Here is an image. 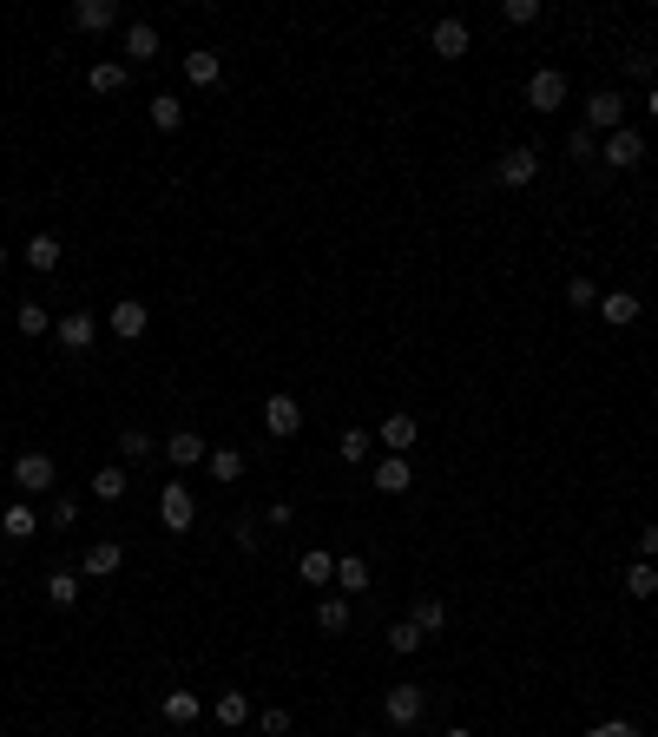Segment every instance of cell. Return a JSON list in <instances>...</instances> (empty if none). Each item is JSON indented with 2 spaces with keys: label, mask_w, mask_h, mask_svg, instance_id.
<instances>
[{
  "label": "cell",
  "mask_w": 658,
  "mask_h": 737,
  "mask_svg": "<svg viewBox=\"0 0 658 737\" xmlns=\"http://www.w3.org/2000/svg\"><path fill=\"white\" fill-rule=\"evenodd\" d=\"M158 520L172 527V534H191V520H198V501H191L185 481H165V494H158Z\"/></svg>",
  "instance_id": "6da1fadb"
},
{
  "label": "cell",
  "mask_w": 658,
  "mask_h": 737,
  "mask_svg": "<svg viewBox=\"0 0 658 737\" xmlns=\"http://www.w3.org/2000/svg\"><path fill=\"white\" fill-rule=\"evenodd\" d=\"M422 705H428L422 685H389V691H382V718H389L395 731H408V724L422 718Z\"/></svg>",
  "instance_id": "7a4b0ae2"
},
{
  "label": "cell",
  "mask_w": 658,
  "mask_h": 737,
  "mask_svg": "<svg viewBox=\"0 0 658 737\" xmlns=\"http://www.w3.org/2000/svg\"><path fill=\"white\" fill-rule=\"evenodd\" d=\"M645 158V139L632 126H619V132H606V145H599V165H612V172H632Z\"/></svg>",
  "instance_id": "3957f363"
},
{
  "label": "cell",
  "mask_w": 658,
  "mask_h": 737,
  "mask_svg": "<svg viewBox=\"0 0 658 737\" xmlns=\"http://www.w3.org/2000/svg\"><path fill=\"white\" fill-rule=\"evenodd\" d=\"M527 106L533 112H560L566 106V73L560 66H540V73L527 79Z\"/></svg>",
  "instance_id": "277c9868"
},
{
  "label": "cell",
  "mask_w": 658,
  "mask_h": 737,
  "mask_svg": "<svg viewBox=\"0 0 658 737\" xmlns=\"http://www.w3.org/2000/svg\"><path fill=\"white\" fill-rule=\"evenodd\" d=\"M53 336H60V349H73V356H86V349L99 343V316H86V310H66L60 323H53Z\"/></svg>",
  "instance_id": "5b68a950"
},
{
  "label": "cell",
  "mask_w": 658,
  "mask_h": 737,
  "mask_svg": "<svg viewBox=\"0 0 658 737\" xmlns=\"http://www.w3.org/2000/svg\"><path fill=\"white\" fill-rule=\"evenodd\" d=\"M53 474H60V468H53V455H40V448H27V455L14 461V487H20V494H47Z\"/></svg>",
  "instance_id": "8992f818"
},
{
  "label": "cell",
  "mask_w": 658,
  "mask_h": 737,
  "mask_svg": "<svg viewBox=\"0 0 658 737\" xmlns=\"http://www.w3.org/2000/svg\"><path fill=\"white\" fill-rule=\"evenodd\" d=\"M619 126H626V99L612 93V86L586 99V132H593V139H599V132H619Z\"/></svg>",
  "instance_id": "52a82bcc"
},
{
  "label": "cell",
  "mask_w": 658,
  "mask_h": 737,
  "mask_svg": "<svg viewBox=\"0 0 658 737\" xmlns=\"http://www.w3.org/2000/svg\"><path fill=\"white\" fill-rule=\"evenodd\" d=\"M494 178H501V185H533V178H540V152H533V145H514V152H501V165H494Z\"/></svg>",
  "instance_id": "ba28073f"
},
{
  "label": "cell",
  "mask_w": 658,
  "mask_h": 737,
  "mask_svg": "<svg viewBox=\"0 0 658 737\" xmlns=\"http://www.w3.org/2000/svg\"><path fill=\"white\" fill-rule=\"evenodd\" d=\"M264 428H270L277 441H290V435H297V428H303L297 395H270V402H264Z\"/></svg>",
  "instance_id": "9c48e42d"
},
{
  "label": "cell",
  "mask_w": 658,
  "mask_h": 737,
  "mask_svg": "<svg viewBox=\"0 0 658 737\" xmlns=\"http://www.w3.org/2000/svg\"><path fill=\"white\" fill-rule=\"evenodd\" d=\"M106 323H112L119 336H126V343H132V336H145V330H152V310H145L139 297H119V303L106 310Z\"/></svg>",
  "instance_id": "30bf717a"
},
{
  "label": "cell",
  "mask_w": 658,
  "mask_h": 737,
  "mask_svg": "<svg viewBox=\"0 0 658 737\" xmlns=\"http://www.w3.org/2000/svg\"><path fill=\"white\" fill-rule=\"evenodd\" d=\"M428 40H435V53H441V60H461V53L474 47L468 20H455V14H448V20H435V33H428Z\"/></svg>",
  "instance_id": "8fae6325"
},
{
  "label": "cell",
  "mask_w": 658,
  "mask_h": 737,
  "mask_svg": "<svg viewBox=\"0 0 658 737\" xmlns=\"http://www.w3.org/2000/svg\"><path fill=\"white\" fill-rule=\"evenodd\" d=\"M73 27L79 33H112L119 27V7H112V0H73Z\"/></svg>",
  "instance_id": "7c38bea8"
},
{
  "label": "cell",
  "mask_w": 658,
  "mask_h": 737,
  "mask_svg": "<svg viewBox=\"0 0 658 737\" xmlns=\"http://www.w3.org/2000/svg\"><path fill=\"white\" fill-rule=\"evenodd\" d=\"M204 455H211V448H204L198 428H178V435L165 441V461H172V468H204Z\"/></svg>",
  "instance_id": "4fadbf2b"
},
{
  "label": "cell",
  "mask_w": 658,
  "mask_h": 737,
  "mask_svg": "<svg viewBox=\"0 0 658 737\" xmlns=\"http://www.w3.org/2000/svg\"><path fill=\"white\" fill-rule=\"evenodd\" d=\"M158 53H165V47H158V27H152V20H132V27H126V60L132 66H152Z\"/></svg>",
  "instance_id": "5bb4252c"
},
{
  "label": "cell",
  "mask_w": 658,
  "mask_h": 737,
  "mask_svg": "<svg viewBox=\"0 0 658 737\" xmlns=\"http://www.w3.org/2000/svg\"><path fill=\"white\" fill-rule=\"evenodd\" d=\"M369 481H376L382 494H408V487H415V468H408V455H382Z\"/></svg>",
  "instance_id": "9a60e30c"
},
{
  "label": "cell",
  "mask_w": 658,
  "mask_h": 737,
  "mask_svg": "<svg viewBox=\"0 0 658 737\" xmlns=\"http://www.w3.org/2000/svg\"><path fill=\"white\" fill-rule=\"evenodd\" d=\"M158 711H165V724H178V731H185V724H198V718H204V698L178 685V691H165V705H158Z\"/></svg>",
  "instance_id": "2e32d148"
},
{
  "label": "cell",
  "mask_w": 658,
  "mask_h": 737,
  "mask_svg": "<svg viewBox=\"0 0 658 737\" xmlns=\"http://www.w3.org/2000/svg\"><path fill=\"white\" fill-rule=\"evenodd\" d=\"M185 79H191V86H218V79H224V53H211V47L185 53Z\"/></svg>",
  "instance_id": "e0dca14e"
},
{
  "label": "cell",
  "mask_w": 658,
  "mask_h": 737,
  "mask_svg": "<svg viewBox=\"0 0 658 737\" xmlns=\"http://www.w3.org/2000/svg\"><path fill=\"white\" fill-rule=\"evenodd\" d=\"M599 323H612V330L639 323V297H632V290H612V297H599Z\"/></svg>",
  "instance_id": "ac0fdd59"
},
{
  "label": "cell",
  "mask_w": 658,
  "mask_h": 737,
  "mask_svg": "<svg viewBox=\"0 0 658 737\" xmlns=\"http://www.w3.org/2000/svg\"><path fill=\"white\" fill-rule=\"evenodd\" d=\"M119 560H126V547H119V540H93V547H86V573H93V580H112V573H119Z\"/></svg>",
  "instance_id": "d6986e66"
},
{
  "label": "cell",
  "mask_w": 658,
  "mask_h": 737,
  "mask_svg": "<svg viewBox=\"0 0 658 737\" xmlns=\"http://www.w3.org/2000/svg\"><path fill=\"white\" fill-rule=\"evenodd\" d=\"M415 435H422V428H415V415H389V422H382V448H389V455H408V448H415Z\"/></svg>",
  "instance_id": "ffe728a7"
},
{
  "label": "cell",
  "mask_w": 658,
  "mask_h": 737,
  "mask_svg": "<svg viewBox=\"0 0 658 737\" xmlns=\"http://www.w3.org/2000/svg\"><path fill=\"white\" fill-rule=\"evenodd\" d=\"M0 534H7V540H33V534H40V514H33L27 501H14L7 514H0Z\"/></svg>",
  "instance_id": "44dd1931"
},
{
  "label": "cell",
  "mask_w": 658,
  "mask_h": 737,
  "mask_svg": "<svg viewBox=\"0 0 658 737\" xmlns=\"http://www.w3.org/2000/svg\"><path fill=\"white\" fill-rule=\"evenodd\" d=\"M211 718H218L224 731H237V724L251 718V698H244V691H218V705H211Z\"/></svg>",
  "instance_id": "7402d4cb"
},
{
  "label": "cell",
  "mask_w": 658,
  "mask_h": 737,
  "mask_svg": "<svg viewBox=\"0 0 658 737\" xmlns=\"http://www.w3.org/2000/svg\"><path fill=\"white\" fill-rule=\"evenodd\" d=\"M408 619H415V626H422V639H435V632H448V606H441V599H415V612H408Z\"/></svg>",
  "instance_id": "603a6c76"
},
{
  "label": "cell",
  "mask_w": 658,
  "mask_h": 737,
  "mask_svg": "<svg viewBox=\"0 0 658 737\" xmlns=\"http://www.w3.org/2000/svg\"><path fill=\"white\" fill-rule=\"evenodd\" d=\"M336 586H343V593H369V560H362V553H343V560H336Z\"/></svg>",
  "instance_id": "cb8c5ba5"
},
{
  "label": "cell",
  "mask_w": 658,
  "mask_h": 737,
  "mask_svg": "<svg viewBox=\"0 0 658 737\" xmlns=\"http://www.w3.org/2000/svg\"><path fill=\"white\" fill-rule=\"evenodd\" d=\"M349 619H356V612H349V599H343V593H323V606H316V626H323V632H349Z\"/></svg>",
  "instance_id": "d4e9b609"
},
{
  "label": "cell",
  "mask_w": 658,
  "mask_h": 737,
  "mask_svg": "<svg viewBox=\"0 0 658 737\" xmlns=\"http://www.w3.org/2000/svg\"><path fill=\"white\" fill-rule=\"evenodd\" d=\"M297 573H303L310 586H336V560H329L323 547H310V553H303V560H297Z\"/></svg>",
  "instance_id": "484cf974"
},
{
  "label": "cell",
  "mask_w": 658,
  "mask_h": 737,
  "mask_svg": "<svg viewBox=\"0 0 658 737\" xmlns=\"http://www.w3.org/2000/svg\"><path fill=\"white\" fill-rule=\"evenodd\" d=\"M626 593L632 599H652L658 593V560H632L626 566Z\"/></svg>",
  "instance_id": "4316f807"
},
{
  "label": "cell",
  "mask_w": 658,
  "mask_h": 737,
  "mask_svg": "<svg viewBox=\"0 0 658 737\" xmlns=\"http://www.w3.org/2000/svg\"><path fill=\"white\" fill-rule=\"evenodd\" d=\"M86 79H93V93H126V79H132V73H126V60H99Z\"/></svg>",
  "instance_id": "83f0119b"
},
{
  "label": "cell",
  "mask_w": 658,
  "mask_h": 737,
  "mask_svg": "<svg viewBox=\"0 0 658 737\" xmlns=\"http://www.w3.org/2000/svg\"><path fill=\"white\" fill-rule=\"evenodd\" d=\"M27 264H33V270H60V237H53V231L27 237Z\"/></svg>",
  "instance_id": "f1b7e54d"
},
{
  "label": "cell",
  "mask_w": 658,
  "mask_h": 737,
  "mask_svg": "<svg viewBox=\"0 0 658 737\" xmlns=\"http://www.w3.org/2000/svg\"><path fill=\"white\" fill-rule=\"evenodd\" d=\"M204 468L218 474V481H244V448H211V455H204Z\"/></svg>",
  "instance_id": "f546056e"
},
{
  "label": "cell",
  "mask_w": 658,
  "mask_h": 737,
  "mask_svg": "<svg viewBox=\"0 0 658 737\" xmlns=\"http://www.w3.org/2000/svg\"><path fill=\"white\" fill-rule=\"evenodd\" d=\"M47 599H53V606H73V599H79V573H73V566H53V573H47Z\"/></svg>",
  "instance_id": "4dcf8cb0"
},
{
  "label": "cell",
  "mask_w": 658,
  "mask_h": 737,
  "mask_svg": "<svg viewBox=\"0 0 658 737\" xmlns=\"http://www.w3.org/2000/svg\"><path fill=\"white\" fill-rule=\"evenodd\" d=\"M231 540H237L244 553H257V547H264V514H237V520H231Z\"/></svg>",
  "instance_id": "1f68e13d"
},
{
  "label": "cell",
  "mask_w": 658,
  "mask_h": 737,
  "mask_svg": "<svg viewBox=\"0 0 658 737\" xmlns=\"http://www.w3.org/2000/svg\"><path fill=\"white\" fill-rule=\"evenodd\" d=\"M152 126H158V132H178V126H185V106H178L172 93H158V99H152Z\"/></svg>",
  "instance_id": "d6a6232c"
},
{
  "label": "cell",
  "mask_w": 658,
  "mask_h": 737,
  "mask_svg": "<svg viewBox=\"0 0 658 737\" xmlns=\"http://www.w3.org/2000/svg\"><path fill=\"white\" fill-rule=\"evenodd\" d=\"M369 448H376V435H369V428H343V461H349V468H362V461H369Z\"/></svg>",
  "instance_id": "836d02e7"
},
{
  "label": "cell",
  "mask_w": 658,
  "mask_h": 737,
  "mask_svg": "<svg viewBox=\"0 0 658 737\" xmlns=\"http://www.w3.org/2000/svg\"><path fill=\"white\" fill-rule=\"evenodd\" d=\"M389 652H402V659H408V652H422V626H415V619H395V626H389Z\"/></svg>",
  "instance_id": "e575fe53"
},
{
  "label": "cell",
  "mask_w": 658,
  "mask_h": 737,
  "mask_svg": "<svg viewBox=\"0 0 658 737\" xmlns=\"http://www.w3.org/2000/svg\"><path fill=\"white\" fill-rule=\"evenodd\" d=\"M14 323H20V336H47V330H53V316L40 310V303H20V310H14Z\"/></svg>",
  "instance_id": "d590c367"
},
{
  "label": "cell",
  "mask_w": 658,
  "mask_h": 737,
  "mask_svg": "<svg viewBox=\"0 0 658 737\" xmlns=\"http://www.w3.org/2000/svg\"><path fill=\"white\" fill-rule=\"evenodd\" d=\"M126 481H132L126 468H99V474H93V494H99V501H119V494H126Z\"/></svg>",
  "instance_id": "8d00e7d4"
},
{
  "label": "cell",
  "mask_w": 658,
  "mask_h": 737,
  "mask_svg": "<svg viewBox=\"0 0 658 737\" xmlns=\"http://www.w3.org/2000/svg\"><path fill=\"white\" fill-rule=\"evenodd\" d=\"M119 455H126V461H145V455H152V435H145V428H126V435H119Z\"/></svg>",
  "instance_id": "74e56055"
},
{
  "label": "cell",
  "mask_w": 658,
  "mask_h": 737,
  "mask_svg": "<svg viewBox=\"0 0 658 737\" xmlns=\"http://www.w3.org/2000/svg\"><path fill=\"white\" fill-rule=\"evenodd\" d=\"M257 731H264V737H290V711H283V705L257 711Z\"/></svg>",
  "instance_id": "f35d334b"
},
{
  "label": "cell",
  "mask_w": 658,
  "mask_h": 737,
  "mask_svg": "<svg viewBox=\"0 0 658 737\" xmlns=\"http://www.w3.org/2000/svg\"><path fill=\"white\" fill-rule=\"evenodd\" d=\"M566 303H573V310H593V303H599L593 277H573V283H566Z\"/></svg>",
  "instance_id": "ab89813d"
},
{
  "label": "cell",
  "mask_w": 658,
  "mask_h": 737,
  "mask_svg": "<svg viewBox=\"0 0 658 737\" xmlns=\"http://www.w3.org/2000/svg\"><path fill=\"white\" fill-rule=\"evenodd\" d=\"M47 527H79V501H73V494H60V501H53Z\"/></svg>",
  "instance_id": "60d3db41"
},
{
  "label": "cell",
  "mask_w": 658,
  "mask_h": 737,
  "mask_svg": "<svg viewBox=\"0 0 658 737\" xmlns=\"http://www.w3.org/2000/svg\"><path fill=\"white\" fill-rule=\"evenodd\" d=\"M507 20H514V27H533V20H540V0H507Z\"/></svg>",
  "instance_id": "b9f144b4"
},
{
  "label": "cell",
  "mask_w": 658,
  "mask_h": 737,
  "mask_svg": "<svg viewBox=\"0 0 658 737\" xmlns=\"http://www.w3.org/2000/svg\"><path fill=\"white\" fill-rule=\"evenodd\" d=\"M290 520H297V507H290V501H270V507H264V527H277V534L290 527Z\"/></svg>",
  "instance_id": "7bdbcfd3"
},
{
  "label": "cell",
  "mask_w": 658,
  "mask_h": 737,
  "mask_svg": "<svg viewBox=\"0 0 658 737\" xmlns=\"http://www.w3.org/2000/svg\"><path fill=\"white\" fill-rule=\"evenodd\" d=\"M566 152H573V158H599V139H593V132H573V139H566Z\"/></svg>",
  "instance_id": "ee69618b"
},
{
  "label": "cell",
  "mask_w": 658,
  "mask_h": 737,
  "mask_svg": "<svg viewBox=\"0 0 658 737\" xmlns=\"http://www.w3.org/2000/svg\"><path fill=\"white\" fill-rule=\"evenodd\" d=\"M586 737H645V731H639V724H626V718H612V724H593Z\"/></svg>",
  "instance_id": "f6af8a7d"
},
{
  "label": "cell",
  "mask_w": 658,
  "mask_h": 737,
  "mask_svg": "<svg viewBox=\"0 0 658 737\" xmlns=\"http://www.w3.org/2000/svg\"><path fill=\"white\" fill-rule=\"evenodd\" d=\"M639 560H658V527H645V534H639Z\"/></svg>",
  "instance_id": "bcb514c9"
},
{
  "label": "cell",
  "mask_w": 658,
  "mask_h": 737,
  "mask_svg": "<svg viewBox=\"0 0 658 737\" xmlns=\"http://www.w3.org/2000/svg\"><path fill=\"white\" fill-rule=\"evenodd\" d=\"M645 112H652V119H658V79H652V93H645Z\"/></svg>",
  "instance_id": "7dc6e473"
},
{
  "label": "cell",
  "mask_w": 658,
  "mask_h": 737,
  "mask_svg": "<svg viewBox=\"0 0 658 737\" xmlns=\"http://www.w3.org/2000/svg\"><path fill=\"white\" fill-rule=\"evenodd\" d=\"M0 270H7V244H0Z\"/></svg>",
  "instance_id": "c3c4849f"
},
{
  "label": "cell",
  "mask_w": 658,
  "mask_h": 737,
  "mask_svg": "<svg viewBox=\"0 0 658 737\" xmlns=\"http://www.w3.org/2000/svg\"><path fill=\"white\" fill-rule=\"evenodd\" d=\"M448 737H474V731H448Z\"/></svg>",
  "instance_id": "681fc988"
},
{
  "label": "cell",
  "mask_w": 658,
  "mask_h": 737,
  "mask_svg": "<svg viewBox=\"0 0 658 737\" xmlns=\"http://www.w3.org/2000/svg\"><path fill=\"white\" fill-rule=\"evenodd\" d=\"M356 737H376V731H356Z\"/></svg>",
  "instance_id": "f907efd6"
}]
</instances>
